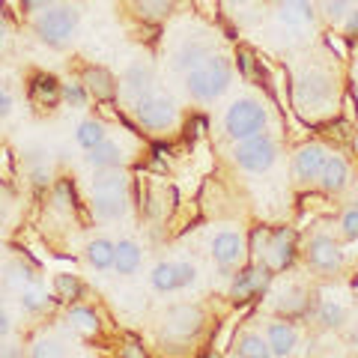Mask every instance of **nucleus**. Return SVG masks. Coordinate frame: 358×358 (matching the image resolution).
Wrapping results in <instances>:
<instances>
[{
  "label": "nucleus",
  "instance_id": "obj_27",
  "mask_svg": "<svg viewBox=\"0 0 358 358\" xmlns=\"http://www.w3.org/2000/svg\"><path fill=\"white\" fill-rule=\"evenodd\" d=\"M350 320V310H346L343 301L338 299H322L317 308V322L322 329H341L343 322Z\"/></svg>",
  "mask_w": 358,
  "mask_h": 358
},
{
  "label": "nucleus",
  "instance_id": "obj_21",
  "mask_svg": "<svg viewBox=\"0 0 358 358\" xmlns=\"http://www.w3.org/2000/svg\"><path fill=\"white\" fill-rule=\"evenodd\" d=\"M278 21L287 27H308L313 21L310 0H281L278 3Z\"/></svg>",
  "mask_w": 358,
  "mask_h": 358
},
{
  "label": "nucleus",
  "instance_id": "obj_16",
  "mask_svg": "<svg viewBox=\"0 0 358 358\" xmlns=\"http://www.w3.org/2000/svg\"><path fill=\"white\" fill-rule=\"evenodd\" d=\"M209 54H212V42L200 39V36H188V39L179 42V48L173 54V69L188 72V69H194L197 63H203Z\"/></svg>",
  "mask_w": 358,
  "mask_h": 358
},
{
  "label": "nucleus",
  "instance_id": "obj_22",
  "mask_svg": "<svg viewBox=\"0 0 358 358\" xmlns=\"http://www.w3.org/2000/svg\"><path fill=\"white\" fill-rule=\"evenodd\" d=\"M114 257H117V242L108 236H96L87 242V263L99 268V272H108L114 268Z\"/></svg>",
  "mask_w": 358,
  "mask_h": 358
},
{
  "label": "nucleus",
  "instance_id": "obj_3",
  "mask_svg": "<svg viewBox=\"0 0 358 358\" xmlns=\"http://www.w3.org/2000/svg\"><path fill=\"white\" fill-rule=\"evenodd\" d=\"M78 24H81V9L75 3H51L48 9H42L33 21V30L36 36L51 45V48H63L66 42L75 36Z\"/></svg>",
  "mask_w": 358,
  "mask_h": 358
},
{
  "label": "nucleus",
  "instance_id": "obj_31",
  "mask_svg": "<svg viewBox=\"0 0 358 358\" xmlns=\"http://www.w3.org/2000/svg\"><path fill=\"white\" fill-rule=\"evenodd\" d=\"M54 296H57L60 301H78L84 296V284L78 281L75 275L60 272V275H54Z\"/></svg>",
  "mask_w": 358,
  "mask_h": 358
},
{
  "label": "nucleus",
  "instance_id": "obj_42",
  "mask_svg": "<svg viewBox=\"0 0 358 358\" xmlns=\"http://www.w3.org/2000/svg\"><path fill=\"white\" fill-rule=\"evenodd\" d=\"M343 30H346V33H350V36H358V6L352 9V13H350V15H346V18H343Z\"/></svg>",
  "mask_w": 358,
  "mask_h": 358
},
{
  "label": "nucleus",
  "instance_id": "obj_5",
  "mask_svg": "<svg viewBox=\"0 0 358 358\" xmlns=\"http://www.w3.org/2000/svg\"><path fill=\"white\" fill-rule=\"evenodd\" d=\"M266 122H268V114H266L263 102L245 96L227 108V114H224V131H227L230 141H245V138L260 134L266 129Z\"/></svg>",
  "mask_w": 358,
  "mask_h": 358
},
{
  "label": "nucleus",
  "instance_id": "obj_40",
  "mask_svg": "<svg viewBox=\"0 0 358 358\" xmlns=\"http://www.w3.org/2000/svg\"><path fill=\"white\" fill-rule=\"evenodd\" d=\"M13 108H15V99H13V93L0 84V120H6L9 114H13Z\"/></svg>",
  "mask_w": 358,
  "mask_h": 358
},
{
  "label": "nucleus",
  "instance_id": "obj_28",
  "mask_svg": "<svg viewBox=\"0 0 358 358\" xmlns=\"http://www.w3.org/2000/svg\"><path fill=\"white\" fill-rule=\"evenodd\" d=\"M75 141H78V147H81L84 152H90L93 147H99L102 141H108L105 122L102 120H84L81 126H78V131H75Z\"/></svg>",
  "mask_w": 358,
  "mask_h": 358
},
{
  "label": "nucleus",
  "instance_id": "obj_36",
  "mask_svg": "<svg viewBox=\"0 0 358 358\" xmlns=\"http://www.w3.org/2000/svg\"><path fill=\"white\" fill-rule=\"evenodd\" d=\"M87 87L84 84H63V99L69 105H75V108H84L87 105Z\"/></svg>",
  "mask_w": 358,
  "mask_h": 358
},
{
  "label": "nucleus",
  "instance_id": "obj_35",
  "mask_svg": "<svg viewBox=\"0 0 358 358\" xmlns=\"http://www.w3.org/2000/svg\"><path fill=\"white\" fill-rule=\"evenodd\" d=\"M341 230H343L346 239L358 242V200H355L352 206H346V212L341 215Z\"/></svg>",
  "mask_w": 358,
  "mask_h": 358
},
{
  "label": "nucleus",
  "instance_id": "obj_39",
  "mask_svg": "<svg viewBox=\"0 0 358 358\" xmlns=\"http://www.w3.org/2000/svg\"><path fill=\"white\" fill-rule=\"evenodd\" d=\"M236 60H239V69H242V75H245V78H257V75H254V66H257V60H254V54H251L248 48H239Z\"/></svg>",
  "mask_w": 358,
  "mask_h": 358
},
{
  "label": "nucleus",
  "instance_id": "obj_13",
  "mask_svg": "<svg viewBox=\"0 0 358 358\" xmlns=\"http://www.w3.org/2000/svg\"><path fill=\"white\" fill-rule=\"evenodd\" d=\"M266 263L272 272H281L293 263L296 257V233L287 230V227H278L275 233H268V242H266Z\"/></svg>",
  "mask_w": 358,
  "mask_h": 358
},
{
  "label": "nucleus",
  "instance_id": "obj_29",
  "mask_svg": "<svg viewBox=\"0 0 358 358\" xmlns=\"http://www.w3.org/2000/svg\"><path fill=\"white\" fill-rule=\"evenodd\" d=\"M275 308L284 310L287 317H293V313H301V310L308 308V293H305V289H301L299 284H289L287 289H281V293H278Z\"/></svg>",
  "mask_w": 358,
  "mask_h": 358
},
{
  "label": "nucleus",
  "instance_id": "obj_4",
  "mask_svg": "<svg viewBox=\"0 0 358 358\" xmlns=\"http://www.w3.org/2000/svg\"><path fill=\"white\" fill-rule=\"evenodd\" d=\"M334 99V78L322 69H305L293 84V102L299 110H326Z\"/></svg>",
  "mask_w": 358,
  "mask_h": 358
},
{
  "label": "nucleus",
  "instance_id": "obj_17",
  "mask_svg": "<svg viewBox=\"0 0 358 358\" xmlns=\"http://www.w3.org/2000/svg\"><path fill=\"white\" fill-rule=\"evenodd\" d=\"M81 84L87 87V93L99 99V102H110L117 96V78L102 66H87L81 75Z\"/></svg>",
  "mask_w": 358,
  "mask_h": 358
},
{
  "label": "nucleus",
  "instance_id": "obj_15",
  "mask_svg": "<svg viewBox=\"0 0 358 358\" xmlns=\"http://www.w3.org/2000/svg\"><path fill=\"white\" fill-rule=\"evenodd\" d=\"M87 164L93 167V171H114V167H122L129 162V152H126V147H122L120 141H102L99 147H93L87 155Z\"/></svg>",
  "mask_w": 358,
  "mask_h": 358
},
{
  "label": "nucleus",
  "instance_id": "obj_49",
  "mask_svg": "<svg viewBox=\"0 0 358 358\" xmlns=\"http://www.w3.org/2000/svg\"><path fill=\"white\" fill-rule=\"evenodd\" d=\"M3 224H6V206L0 203V230H3Z\"/></svg>",
  "mask_w": 358,
  "mask_h": 358
},
{
  "label": "nucleus",
  "instance_id": "obj_45",
  "mask_svg": "<svg viewBox=\"0 0 358 358\" xmlns=\"http://www.w3.org/2000/svg\"><path fill=\"white\" fill-rule=\"evenodd\" d=\"M326 42H329V48H331V51H338V57H341V60L346 57V45H343L338 36H329Z\"/></svg>",
  "mask_w": 358,
  "mask_h": 358
},
{
  "label": "nucleus",
  "instance_id": "obj_33",
  "mask_svg": "<svg viewBox=\"0 0 358 358\" xmlns=\"http://www.w3.org/2000/svg\"><path fill=\"white\" fill-rule=\"evenodd\" d=\"M358 6V0H320V13L326 15L331 24H343V18Z\"/></svg>",
  "mask_w": 358,
  "mask_h": 358
},
{
  "label": "nucleus",
  "instance_id": "obj_10",
  "mask_svg": "<svg viewBox=\"0 0 358 358\" xmlns=\"http://www.w3.org/2000/svg\"><path fill=\"white\" fill-rule=\"evenodd\" d=\"M326 159H329V150L322 143L310 141V143H301L293 155V176L296 182L301 185H310V182H320V173L326 167Z\"/></svg>",
  "mask_w": 358,
  "mask_h": 358
},
{
  "label": "nucleus",
  "instance_id": "obj_34",
  "mask_svg": "<svg viewBox=\"0 0 358 358\" xmlns=\"http://www.w3.org/2000/svg\"><path fill=\"white\" fill-rule=\"evenodd\" d=\"M69 326L81 334H96L99 331V317L90 308H72L69 310Z\"/></svg>",
  "mask_w": 358,
  "mask_h": 358
},
{
  "label": "nucleus",
  "instance_id": "obj_25",
  "mask_svg": "<svg viewBox=\"0 0 358 358\" xmlns=\"http://www.w3.org/2000/svg\"><path fill=\"white\" fill-rule=\"evenodd\" d=\"M233 355H239V358H268V355H272V350H268L266 334H260V331H242L236 338V343H233Z\"/></svg>",
  "mask_w": 358,
  "mask_h": 358
},
{
  "label": "nucleus",
  "instance_id": "obj_37",
  "mask_svg": "<svg viewBox=\"0 0 358 358\" xmlns=\"http://www.w3.org/2000/svg\"><path fill=\"white\" fill-rule=\"evenodd\" d=\"M13 179H15V159L6 147H0V182L13 185Z\"/></svg>",
  "mask_w": 358,
  "mask_h": 358
},
{
  "label": "nucleus",
  "instance_id": "obj_50",
  "mask_svg": "<svg viewBox=\"0 0 358 358\" xmlns=\"http://www.w3.org/2000/svg\"><path fill=\"white\" fill-rule=\"evenodd\" d=\"M0 310H3V293H0Z\"/></svg>",
  "mask_w": 358,
  "mask_h": 358
},
{
  "label": "nucleus",
  "instance_id": "obj_8",
  "mask_svg": "<svg viewBox=\"0 0 358 358\" xmlns=\"http://www.w3.org/2000/svg\"><path fill=\"white\" fill-rule=\"evenodd\" d=\"M203 329V310L197 305H173L162 320V334L164 338L188 341Z\"/></svg>",
  "mask_w": 358,
  "mask_h": 358
},
{
  "label": "nucleus",
  "instance_id": "obj_20",
  "mask_svg": "<svg viewBox=\"0 0 358 358\" xmlns=\"http://www.w3.org/2000/svg\"><path fill=\"white\" fill-rule=\"evenodd\" d=\"M30 99L36 108H54L63 99V84L51 75H36L30 84Z\"/></svg>",
  "mask_w": 358,
  "mask_h": 358
},
{
  "label": "nucleus",
  "instance_id": "obj_2",
  "mask_svg": "<svg viewBox=\"0 0 358 358\" xmlns=\"http://www.w3.org/2000/svg\"><path fill=\"white\" fill-rule=\"evenodd\" d=\"M230 81H233V66L224 54H215V51H212L203 63H197L194 69L185 72L188 96L200 105H209V102H215V99H221L227 93Z\"/></svg>",
  "mask_w": 358,
  "mask_h": 358
},
{
  "label": "nucleus",
  "instance_id": "obj_38",
  "mask_svg": "<svg viewBox=\"0 0 358 358\" xmlns=\"http://www.w3.org/2000/svg\"><path fill=\"white\" fill-rule=\"evenodd\" d=\"M63 350H60V343L57 341H54V338H39L36 343H33L30 346V355H60Z\"/></svg>",
  "mask_w": 358,
  "mask_h": 358
},
{
  "label": "nucleus",
  "instance_id": "obj_26",
  "mask_svg": "<svg viewBox=\"0 0 358 358\" xmlns=\"http://www.w3.org/2000/svg\"><path fill=\"white\" fill-rule=\"evenodd\" d=\"M3 281H6L9 289L21 293V289H27V287L36 284V268H33L30 263H24V260H13L3 268Z\"/></svg>",
  "mask_w": 358,
  "mask_h": 358
},
{
  "label": "nucleus",
  "instance_id": "obj_30",
  "mask_svg": "<svg viewBox=\"0 0 358 358\" xmlns=\"http://www.w3.org/2000/svg\"><path fill=\"white\" fill-rule=\"evenodd\" d=\"M173 3L176 0H134V9H138V15L143 21H164L167 15L173 13Z\"/></svg>",
  "mask_w": 358,
  "mask_h": 358
},
{
  "label": "nucleus",
  "instance_id": "obj_47",
  "mask_svg": "<svg viewBox=\"0 0 358 358\" xmlns=\"http://www.w3.org/2000/svg\"><path fill=\"white\" fill-rule=\"evenodd\" d=\"M3 39H6V18L0 15V42H3Z\"/></svg>",
  "mask_w": 358,
  "mask_h": 358
},
{
  "label": "nucleus",
  "instance_id": "obj_12",
  "mask_svg": "<svg viewBox=\"0 0 358 358\" xmlns=\"http://www.w3.org/2000/svg\"><path fill=\"white\" fill-rule=\"evenodd\" d=\"M268 281H272V268H268V263H254L248 268H242V272H236L230 296L239 299V301H248L254 296H260L268 287Z\"/></svg>",
  "mask_w": 358,
  "mask_h": 358
},
{
  "label": "nucleus",
  "instance_id": "obj_43",
  "mask_svg": "<svg viewBox=\"0 0 358 358\" xmlns=\"http://www.w3.org/2000/svg\"><path fill=\"white\" fill-rule=\"evenodd\" d=\"M96 110H99V117H102V120H120V114L114 110V105H110V102H102Z\"/></svg>",
  "mask_w": 358,
  "mask_h": 358
},
{
  "label": "nucleus",
  "instance_id": "obj_41",
  "mask_svg": "<svg viewBox=\"0 0 358 358\" xmlns=\"http://www.w3.org/2000/svg\"><path fill=\"white\" fill-rule=\"evenodd\" d=\"M0 3L6 6V15H9V18H15V21L24 15V9H27V6H24V0H0Z\"/></svg>",
  "mask_w": 358,
  "mask_h": 358
},
{
  "label": "nucleus",
  "instance_id": "obj_7",
  "mask_svg": "<svg viewBox=\"0 0 358 358\" xmlns=\"http://www.w3.org/2000/svg\"><path fill=\"white\" fill-rule=\"evenodd\" d=\"M131 110H134V117H138L141 126L152 129V131H162V129H167L176 120L173 99L167 93H159V90H152V93L141 96L138 102H131Z\"/></svg>",
  "mask_w": 358,
  "mask_h": 358
},
{
  "label": "nucleus",
  "instance_id": "obj_46",
  "mask_svg": "<svg viewBox=\"0 0 358 358\" xmlns=\"http://www.w3.org/2000/svg\"><path fill=\"white\" fill-rule=\"evenodd\" d=\"M9 331H13V320H9L6 313L0 310V338H3V334H9Z\"/></svg>",
  "mask_w": 358,
  "mask_h": 358
},
{
  "label": "nucleus",
  "instance_id": "obj_1",
  "mask_svg": "<svg viewBox=\"0 0 358 358\" xmlns=\"http://www.w3.org/2000/svg\"><path fill=\"white\" fill-rule=\"evenodd\" d=\"M129 200H131L129 179L120 167H114V171H99L93 176V185H90V209H93L96 218H102V221L126 218Z\"/></svg>",
  "mask_w": 358,
  "mask_h": 358
},
{
  "label": "nucleus",
  "instance_id": "obj_32",
  "mask_svg": "<svg viewBox=\"0 0 358 358\" xmlns=\"http://www.w3.org/2000/svg\"><path fill=\"white\" fill-rule=\"evenodd\" d=\"M18 301H21V310L24 313H42L45 308H48V293H45L42 287H27L18 293Z\"/></svg>",
  "mask_w": 358,
  "mask_h": 358
},
{
  "label": "nucleus",
  "instance_id": "obj_11",
  "mask_svg": "<svg viewBox=\"0 0 358 358\" xmlns=\"http://www.w3.org/2000/svg\"><path fill=\"white\" fill-rule=\"evenodd\" d=\"M245 251H248V245H245L242 233H236V230H221V233H215V236H212V242H209L212 260H215V266H221V268L239 266L242 257H245Z\"/></svg>",
  "mask_w": 358,
  "mask_h": 358
},
{
  "label": "nucleus",
  "instance_id": "obj_6",
  "mask_svg": "<svg viewBox=\"0 0 358 358\" xmlns=\"http://www.w3.org/2000/svg\"><path fill=\"white\" fill-rule=\"evenodd\" d=\"M233 159L242 171L248 173H266L272 171V164L278 162V141L268 138V134H254V138L236 141V150H233Z\"/></svg>",
  "mask_w": 358,
  "mask_h": 358
},
{
  "label": "nucleus",
  "instance_id": "obj_19",
  "mask_svg": "<svg viewBox=\"0 0 358 358\" xmlns=\"http://www.w3.org/2000/svg\"><path fill=\"white\" fill-rule=\"evenodd\" d=\"M122 84H126V96L131 102H138L141 96H147L155 90V75L147 63H131L126 75H122Z\"/></svg>",
  "mask_w": 358,
  "mask_h": 358
},
{
  "label": "nucleus",
  "instance_id": "obj_48",
  "mask_svg": "<svg viewBox=\"0 0 358 358\" xmlns=\"http://www.w3.org/2000/svg\"><path fill=\"white\" fill-rule=\"evenodd\" d=\"M350 343H352V346H355V350H358V326H355V329L350 331Z\"/></svg>",
  "mask_w": 358,
  "mask_h": 358
},
{
  "label": "nucleus",
  "instance_id": "obj_18",
  "mask_svg": "<svg viewBox=\"0 0 358 358\" xmlns=\"http://www.w3.org/2000/svg\"><path fill=\"white\" fill-rule=\"evenodd\" d=\"M346 185H350V164H346L343 155H331L329 152L326 167H322V173H320V188L322 192H329V194H338V192H343Z\"/></svg>",
  "mask_w": 358,
  "mask_h": 358
},
{
  "label": "nucleus",
  "instance_id": "obj_44",
  "mask_svg": "<svg viewBox=\"0 0 358 358\" xmlns=\"http://www.w3.org/2000/svg\"><path fill=\"white\" fill-rule=\"evenodd\" d=\"M54 3V0H24V6L30 9V13H42V9H48Z\"/></svg>",
  "mask_w": 358,
  "mask_h": 358
},
{
  "label": "nucleus",
  "instance_id": "obj_14",
  "mask_svg": "<svg viewBox=\"0 0 358 358\" xmlns=\"http://www.w3.org/2000/svg\"><path fill=\"white\" fill-rule=\"evenodd\" d=\"M266 341H268V350H272L275 358H287L296 352L299 346V329L287 320H278V322H268L266 326Z\"/></svg>",
  "mask_w": 358,
  "mask_h": 358
},
{
  "label": "nucleus",
  "instance_id": "obj_23",
  "mask_svg": "<svg viewBox=\"0 0 358 358\" xmlns=\"http://www.w3.org/2000/svg\"><path fill=\"white\" fill-rule=\"evenodd\" d=\"M143 263V251H141V245L134 242V239H120L117 242V257H114V268H117V275H134L141 268Z\"/></svg>",
  "mask_w": 358,
  "mask_h": 358
},
{
  "label": "nucleus",
  "instance_id": "obj_9",
  "mask_svg": "<svg viewBox=\"0 0 358 358\" xmlns=\"http://www.w3.org/2000/svg\"><path fill=\"white\" fill-rule=\"evenodd\" d=\"M305 260L310 268H317V272L331 275L343 266V251L329 233H313L305 245Z\"/></svg>",
  "mask_w": 358,
  "mask_h": 358
},
{
  "label": "nucleus",
  "instance_id": "obj_24",
  "mask_svg": "<svg viewBox=\"0 0 358 358\" xmlns=\"http://www.w3.org/2000/svg\"><path fill=\"white\" fill-rule=\"evenodd\" d=\"M150 284L155 293H176V289H182V275H179V263H171L164 260L152 268L150 275Z\"/></svg>",
  "mask_w": 358,
  "mask_h": 358
}]
</instances>
